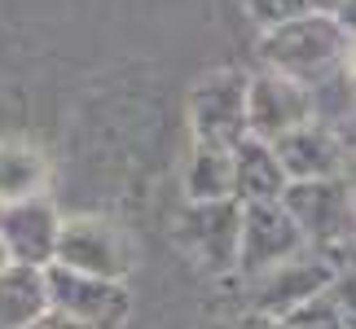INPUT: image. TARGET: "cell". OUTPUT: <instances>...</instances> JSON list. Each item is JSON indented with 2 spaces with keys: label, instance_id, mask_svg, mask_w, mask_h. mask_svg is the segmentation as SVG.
<instances>
[{
  "label": "cell",
  "instance_id": "6da1fadb",
  "mask_svg": "<svg viewBox=\"0 0 356 329\" xmlns=\"http://www.w3.org/2000/svg\"><path fill=\"white\" fill-rule=\"evenodd\" d=\"M352 35L334 22V13H299V18L268 26L259 40V62L273 75H286L304 88L325 84L334 71H343V53Z\"/></svg>",
  "mask_w": 356,
  "mask_h": 329
},
{
  "label": "cell",
  "instance_id": "7a4b0ae2",
  "mask_svg": "<svg viewBox=\"0 0 356 329\" xmlns=\"http://www.w3.org/2000/svg\"><path fill=\"white\" fill-rule=\"evenodd\" d=\"M176 246L189 264H198L211 277L238 272V237H242V202H185L181 219L172 228Z\"/></svg>",
  "mask_w": 356,
  "mask_h": 329
},
{
  "label": "cell",
  "instance_id": "3957f363",
  "mask_svg": "<svg viewBox=\"0 0 356 329\" xmlns=\"http://www.w3.org/2000/svg\"><path fill=\"white\" fill-rule=\"evenodd\" d=\"M44 290H49V312L75 321L79 329H123L132 317L128 281H102V277H84V272L49 264Z\"/></svg>",
  "mask_w": 356,
  "mask_h": 329
},
{
  "label": "cell",
  "instance_id": "277c9868",
  "mask_svg": "<svg viewBox=\"0 0 356 329\" xmlns=\"http://www.w3.org/2000/svg\"><path fill=\"white\" fill-rule=\"evenodd\" d=\"M282 211L295 219L308 246H321L325 255L343 251L356 233L352 215V185L348 180H295L282 194Z\"/></svg>",
  "mask_w": 356,
  "mask_h": 329
},
{
  "label": "cell",
  "instance_id": "5b68a950",
  "mask_svg": "<svg viewBox=\"0 0 356 329\" xmlns=\"http://www.w3.org/2000/svg\"><path fill=\"white\" fill-rule=\"evenodd\" d=\"M53 264L84 272V277H102V281H128L132 272V242L102 215H75L62 219L58 233V251Z\"/></svg>",
  "mask_w": 356,
  "mask_h": 329
},
{
  "label": "cell",
  "instance_id": "8992f818",
  "mask_svg": "<svg viewBox=\"0 0 356 329\" xmlns=\"http://www.w3.org/2000/svg\"><path fill=\"white\" fill-rule=\"evenodd\" d=\"M189 128L194 145L234 149L246 136V75L242 71H211L189 92Z\"/></svg>",
  "mask_w": 356,
  "mask_h": 329
},
{
  "label": "cell",
  "instance_id": "52a82bcc",
  "mask_svg": "<svg viewBox=\"0 0 356 329\" xmlns=\"http://www.w3.org/2000/svg\"><path fill=\"white\" fill-rule=\"evenodd\" d=\"M304 233L282 211V202H246L242 207V237H238V272L242 277H264V272L291 264L304 255Z\"/></svg>",
  "mask_w": 356,
  "mask_h": 329
},
{
  "label": "cell",
  "instance_id": "ba28073f",
  "mask_svg": "<svg viewBox=\"0 0 356 329\" xmlns=\"http://www.w3.org/2000/svg\"><path fill=\"white\" fill-rule=\"evenodd\" d=\"M312 123V92L273 71L246 75V136L273 145L277 136Z\"/></svg>",
  "mask_w": 356,
  "mask_h": 329
},
{
  "label": "cell",
  "instance_id": "9c48e42d",
  "mask_svg": "<svg viewBox=\"0 0 356 329\" xmlns=\"http://www.w3.org/2000/svg\"><path fill=\"white\" fill-rule=\"evenodd\" d=\"M330 281H334V259L330 255H295L291 264H282V268L264 272V277H255L251 298H246L242 307L282 321V317H291L295 307L321 298L325 290H330Z\"/></svg>",
  "mask_w": 356,
  "mask_h": 329
},
{
  "label": "cell",
  "instance_id": "30bf717a",
  "mask_svg": "<svg viewBox=\"0 0 356 329\" xmlns=\"http://www.w3.org/2000/svg\"><path fill=\"white\" fill-rule=\"evenodd\" d=\"M62 215L53 211L49 198H26L0 207V246H5L9 264L22 268H49L58 251Z\"/></svg>",
  "mask_w": 356,
  "mask_h": 329
},
{
  "label": "cell",
  "instance_id": "8fae6325",
  "mask_svg": "<svg viewBox=\"0 0 356 329\" xmlns=\"http://www.w3.org/2000/svg\"><path fill=\"white\" fill-rule=\"evenodd\" d=\"M277 167L286 180H343L348 176V149L339 141V132L321 128V123H304V128L286 132L273 141Z\"/></svg>",
  "mask_w": 356,
  "mask_h": 329
},
{
  "label": "cell",
  "instance_id": "7c38bea8",
  "mask_svg": "<svg viewBox=\"0 0 356 329\" xmlns=\"http://www.w3.org/2000/svg\"><path fill=\"white\" fill-rule=\"evenodd\" d=\"M229 162H234V202H282L286 194V171L277 167V154L273 145L255 141V136H242V141L229 149Z\"/></svg>",
  "mask_w": 356,
  "mask_h": 329
},
{
  "label": "cell",
  "instance_id": "4fadbf2b",
  "mask_svg": "<svg viewBox=\"0 0 356 329\" xmlns=\"http://www.w3.org/2000/svg\"><path fill=\"white\" fill-rule=\"evenodd\" d=\"M49 312L44 290V268H22L9 264L0 272V329H26Z\"/></svg>",
  "mask_w": 356,
  "mask_h": 329
},
{
  "label": "cell",
  "instance_id": "5bb4252c",
  "mask_svg": "<svg viewBox=\"0 0 356 329\" xmlns=\"http://www.w3.org/2000/svg\"><path fill=\"white\" fill-rule=\"evenodd\" d=\"M49 167L31 141H0V207L26 198H44Z\"/></svg>",
  "mask_w": 356,
  "mask_h": 329
},
{
  "label": "cell",
  "instance_id": "9a60e30c",
  "mask_svg": "<svg viewBox=\"0 0 356 329\" xmlns=\"http://www.w3.org/2000/svg\"><path fill=\"white\" fill-rule=\"evenodd\" d=\"M185 198L189 202H225V198H234V162H229V149H211V145L189 149Z\"/></svg>",
  "mask_w": 356,
  "mask_h": 329
},
{
  "label": "cell",
  "instance_id": "2e32d148",
  "mask_svg": "<svg viewBox=\"0 0 356 329\" xmlns=\"http://www.w3.org/2000/svg\"><path fill=\"white\" fill-rule=\"evenodd\" d=\"M277 325L282 329H356L348 321V312L330 298V290H325L321 298H312V303H304V307H295L291 317H282Z\"/></svg>",
  "mask_w": 356,
  "mask_h": 329
},
{
  "label": "cell",
  "instance_id": "e0dca14e",
  "mask_svg": "<svg viewBox=\"0 0 356 329\" xmlns=\"http://www.w3.org/2000/svg\"><path fill=\"white\" fill-rule=\"evenodd\" d=\"M246 5V18H251L259 31H268V26H282L299 18V13H308V0H242Z\"/></svg>",
  "mask_w": 356,
  "mask_h": 329
},
{
  "label": "cell",
  "instance_id": "ac0fdd59",
  "mask_svg": "<svg viewBox=\"0 0 356 329\" xmlns=\"http://www.w3.org/2000/svg\"><path fill=\"white\" fill-rule=\"evenodd\" d=\"M211 329H282L273 317H264V312H251V307H238V312H229V317L220 321H211Z\"/></svg>",
  "mask_w": 356,
  "mask_h": 329
},
{
  "label": "cell",
  "instance_id": "d6986e66",
  "mask_svg": "<svg viewBox=\"0 0 356 329\" xmlns=\"http://www.w3.org/2000/svg\"><path fill=\"white\" fill-rule=\"evenodd\" d=\"M334 22L356 40V0H334Z\"/></svg>",
  "mask_w": 356,
  "mask_h": 329
},
{
  "label": "cell",
  "instance_id": "ffe728a7",
  "mask_svg": "<svg viewBox=\"0 0 356 329\" xmlns=\"http://www.w3.org/2000/svg\"><path fill=\"white\" fill-rule=\"evenodd\" d=\"M26 329H79L75 321H66V317H58V312H44L40 321H31Z\"/></svg>",
  "mask_w": 356,
  "mask_h": 329
},
{
  "label": "cell",
  "instance_id": "44dd1931",
  "mask_svg": "<svg viewBox=\"0 0 356 329\" xmlns=\"http://www.w3.org/2000/svg\"><path fill=\"white\" fill-rule=\"evenodd\" d=\"M343 75H348L352 84H356V40H352V44H348V53H343Z\"/></svg>",
  "mask_w": 356,
  "mask_h": 329
},
{
  "label": "cell",
  "instance_id": "7402d4cb",
  "mask_svg": "<svg viewBox=\"0 0 356 329\" xmlns=\"http://www.w3.org/2000/svg\"><path fill=\"white\" fill-rule=\"evenodd\" d=\"M312 13H334V0H308Z\"/></svg>",
  "mask_w": 356,
  "mask_h": 329
},
{
  "label": "cell",
  "instance_id": "603a6c76",
  "mask_svg": "<svg viewBox=\"0 0 356 329\" xmlns=\"http://www.w3.org/2000/svg\"><path fill=\"white\" fill-rule=\"evenodd\" d=\"M9 268V255H5V246H0V272H5Z\"/></svg>",
  "mask_w": 356,
  "mask_h": 329
}]
</instances>
